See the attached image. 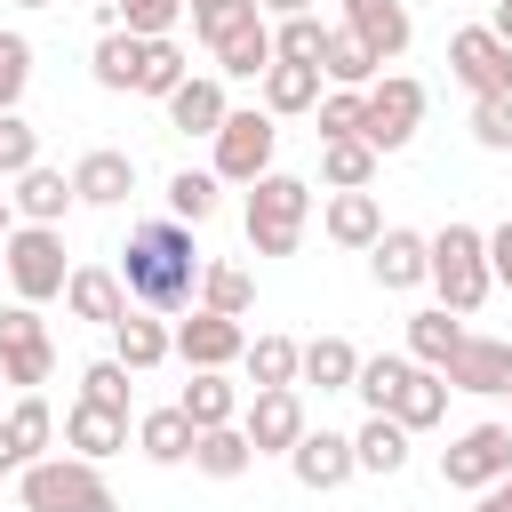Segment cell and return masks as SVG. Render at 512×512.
Listing matches in <instances>:
<instances>
[{
  "mask_svg": "<svg viewBox=\"0 0 512 512\" xmlns=\"http://www.w3.org/2000/svg\"><path fill=\"white\" fill-rule=\"evenodd\" d=\"M16 8H56V0H16Z\"/></svg>",
  "mask_w": 512,
  "mask_h": 512,
  "instance_id": "9f6ffc18",
  "label": "cell"
},
{
  "mask_svg": "<svg viewBox=\"0 0 512 512\" xmlns=\"http://www.w3.org/2000/svg\"><path fill=\"white\" fill-rule=\"evenodd\" d=\"M176 352H184L192 368H232V360L248 352V336H240V320H224V312H192V320L176 328Z\"/></svg>",
  "mask_w": 512,
  "mask_h": 512,
  "instance_id": "4fadbf2b",
  "label": "cell"
},
{
  "mask_svg": "<svg viewBox=\"0 0 512 512\" xmlns=\"http://www.w3.org/2000/svg\"><path fill=\"white\" fill-rule=\"evenodd\" d=\"M64 304H72L80 320H104V328L128 320V288H120V272H104V264H80V272L64 280Z\"/></svg>",
  "mask_w": 512,
  "mask_h": 512,
  "instance_id": "ac0fdd59",
  "label": "cell"
},
{
  "mask_svg": "<svg viewBox=\"0 0 512 512\" xmlns=\"http://www.w3.org/2000/svg\"><path fill=\"white\" fill-rule=\"evenodd\" d=\"M320 48H328V24L320 16H280V32H272V56L280 64H320Z\"/></svg>",
  "mask_w": 512,
  "mask_h": 512,
  "instance_id": "74e56055",
  "label": "cell"
},
{
  "mask_svg": "<svg viewBox=\"0 0 512 512\" xmlns=\"http://www.w3.org/2000/svg\"><path fill=\"white\" fill-rule=\"evenodd\" d=\"M448 64H456V80H464L472 96H512V48H504L488 24H464V32L448 40Z\"/></svg>",
  "mask_w": 512,
  "mask_h": 512,
  "instance_id": "8fae6325",
  "label": "cell"
},
{
  "mask_svg": "<svg viewBox=\"0 0 512 512\" xmlns=\"http://www.w3.org/2000/svg\"><path fill=\"white\" fill-rule=\"evenodd\" d=\"M8 280H16V304H48V296H64V240H56V224H24V232H8Z\"/></svg>",
  "mask_w": 512,
  "mask_h": 512,
  "instance_id": "8992f818",
  "label": "cell"
},
{
  "mask_svg": "<svg viewBox=\"0 0 512 512\" xmlns=\"http://www.w3.org/2000/svg\"><path fill=\"white\" fill-rule=\"evenodd\" d=\"M24 80H32V40L24 32H0V112H16Z\"/></svg>",
  "mask_w": 512,
  "mask_h": 512,
  "instance_id": "bcb514c9",
  "label": "cell"
},
{
  "mask_svg": "<svg viewBox=\"0 0 512 512\" xmlns=\"http://www.w3.org/2000/svg\"><path fill=\"white\" fill-rule=\"evenodd\" d=\"M296 376H304V384H320V392H352V376H360V352H352L344 336H312V344L296 352Z\"/></svg>",
  "mask_w": 512,
  "mask_h": 512,
  "instance_id": "7402d4cb",
  "label": "cell"
},
{
  "mask_svg": "<svg viewBox=\"0 0 512 512\" xmlns=\"http://www.w3.org/2000/svg\"><path fill=\"white\" fill-rule=\"evenodd\" d=\"M424 280L440 288V312H480L488 304V232H472V224H448L440 240H432V264H424Z\"/></svg>",
  "mask_w": 512,
  "mask_h": 512,
  "instance_id": "7a4b0ae2",
  "label": "cell"
},
{
  "mask_svg": "<svg viewBox=\"0 0 512 512\" xmlns=\"http://www.w3.org/2000/svg\"><path fill=\"white\" fill-rule=\"evenodd\" d=\"M448 392H512V344L504 336H464L440 368Z\"/></svg>",
  "mask_w": 512,
  "mask_h": 512,
  "instance_id": "7c38bea8",
  "label": "cell"
},
{
  "mask_svg": "<svg viewBox=\"0 0 512 512\" xmlns=\"http://www.w3.org/2000/svg\"><path fill=\"white\" fill-rule=\"evenodd\" d=\"M248 272L240 264H200V312H224V320H240L248 312Z\"/></svg>",
  "mask_w": 512,
  "mask_h": 512,
  "instance_id": "836d02e7",
  "label": "cell"
},
{
  "mask_svg": "<svg viewBox=\"0 0 512 512\" xmlns=\"http://www.w3.org/2000/svg\"><path fill=\"white\" fill-rule=\"evenodd\" d=\"M184 416H192V432H216V424H232V384H224V368H200L192 384H184V400H176Z\"/></svg>",
  "mask_w": 512,
  "mask_h": 512,
  "instance_id": "f546056e",
  "label": "cell"
},
{
  "mask_svg": "<svg viewBox=\"0 0 512 512\" xmlns=\"http://www.w3.org/2000/svg\"><path fill=\"white\" fill-rule=\"evenodd\" d=\"M224 112H232V104H224V80H192V72H184V88L168 96V128H176V136H216Z\"/></svg>",
  "mask_w": 512,
  "mask_h": 512,
  "instance_id": "d6986e66",
  "label": "cell"
},
{
  "mask_svg": "<svg viewBox=\"0 0 512 512\" xmlns=\"http://www.w3.org/2000/svg\"><path fill=\"white\" fill-rule=\"evenodd\" d=\"M488 280H504V288H512V224H496V232H488Z\"/></svg>",
  "mask_w": 512,
  "mask_h": 512,
  "instance_id": "681fc988",
  "label": "cell"
},
{
  "mask_svg": "<svg viewBox=\"0 0 512 512\" xmlns=\"http://www.w3.org/2000/svg\"><path fill=\"white\" fill-rule=\"evenodd\" d=\"M112 344H120V352H112V360H120V368H128V376H144V368H160V360H168V352H176V336H168V328H160V320H144V312H128V320H120V328H112Z\"/></svg>",
  "mask_w": 512,
  "mask_h": 512,
  "instance_id": "d4e9b609",
  "label": "cell"
},
{
  "mask_svg": "<svg viewBox=\"0 0 512 512\" xmlns=\"http://www.w3.org/2000/svg\"><path fill=\"white\" fill-rule=\"evenodd\" d=\"M256 8H272V16H312V0H256Z\"/></svg>",
  "mask_w": 512,
  "mask_h": 512,
  "instance_id": "db71d44e",
  "label": "cell"
},
{
  "mask_svg": "<svg viewBox=\"0 0 512 512\" xmlns=\"http://www.w3.org/2000/svg\"><path fill=\"white\" fill-rule=\"evenodd\" d=\"M8 432H16V448H24V456H40V448H48V432H56L48 400H40V392H24V400L8 408Z\"/></svg>",
  "mask_w": 512,
  "mask_h": 512,
  "instance_id": "ee69618b",
  "label": "cell"
},
{
  "mask_svg": "<svg viewBox=\"0 0 512 512\" xmlns=\"http://www.w3.org/2000/svg\"><path fill=\"white\" fill-rule=\"evenodd\" d=\"M192 24H200V40L216 48V64H224L232 80H264L272 32H264V8H256V0H216V8H200Z\"/></svg>",
  "mask_w": 512,
  "mask_h": 512,
  "instance_id": "277c9868",
  "label": "cell"
},
{
  "mask_svg": "<svg viewBox=\"0 0 512 512\" xmlns=\"http://www.w3.org/2000/svg\"><path fill=\"white\" fill-rule=\"evenodd\" d=\"M488 32H496V40L512 48V0H496V24H488Z\"/></svg>",
  "mask_w": 512,
  "mask_h": 512,
  "instance_id": "f5cc1de1",
  "label": "cell"
},
{
  "mask_svg": "<svg viewBox=\"0 0 512 512\" xmlns=\"http://www.w3.org/2000/svg\"><path fill=\"white\" fill-rule=\"evenodd\" d=\"M376 232H384L376 192H336V200H328V240H336V248H376Z\"/></svg>",
  "mask_w": 512,
  "mask_h": 512,
  "instance_id": "cb8c5ba5",
  "label": "cell"
},
{
  "mask_svg": "<svg viewBox=\"0 0 512 512\" xmlns=\"http://www.w3.org/2000/svg\"><path fill=\"white\" fill-rule=\"evenodd\" d=\"M24 512H120V504L88 456H32L24 464Z\"/></svg>",
  "mask_w": 512,
  "mask_h": 512,
  "instance_id": "5b68a950",
  "label": "cell"
},
{
  "mask_svg": "<svg viewBox=\"0 0 512 512\" xmlns=\"http://www.w3.org/2000/svg\"><path fill=\"white\" fill-rule=\"evenodd\" d=\"M176 8H184V0H112V16H120V32H136V40H168V24H176Z\"/></svg>",
  "mask_w": 512,
  "mask_h": 512,
  "instance_id": "7bdbcfd3",
  "label": "cell"
},
{
  "mask_svg": "<svg viewBox=\"0 0 512 512\" xmlns=\"http://www.w3.org/2000/svg\"><path fill=\"white\" fill-rule=\"evenodd\" d=\"M192 440H200V432H192V416H184V408H152V416L136 424V448H144L152 464H184V456H192Z\"/></svg>",
  "mask_w": 512,
  "mask_h": 512,
  "instance_id": "484cf974",
  "label": "cell"
},
{
  "mask_svg": "<svg viewBox=\"0 0 512 512\" xmlns=\"http://www.w3.org/2000/svg\"><path fill=\"white\" fill-rule=\"evenodd\" d=\"M416 120H424V88H416L408 72H392V80H376V88L360 96V144H368V152H400V144L416 136Z\"/></svg>",
  "mask_w": 512,
  "mask_h": 512,
  "instance_id": "52a82bcc",
  "label": "cell"
},
{
  "mask_svg": "<svg viewBox=\"0 0 512 512\" xmlns=\"http://www.w3.org/2000/svg\"><path fill=\"white\" fill-rule=\"evenodd\" d=\"M320 104V64H264V112L280 120V112H312Z\"/></svg>",
  "mask_w": 512,
  "mask_h": 512,
  "instance_id": "603a6c76",
  "label": "cell"
},
{
  "mask_svg": "<svg viewBox=\"0 0 512 512\" xmlns=\"http://www.w3.org/2000/svg\"><path fill=\"white\" fill-rule=\"evenodd\" d=\"M136 64H144V40L136 32H104L96 40V80L104 88H136Z\"/></svg>",
  "mask_w": 512,
  "mask_h": 512,
  "instance_id": "f35d334b",
  "label": "cell"
},
{
  "mask_svg": "<svg viewBox=\"0 0 512 512\" xmlns=\"http://www.w3.org/2000/svg\"><path fill=\"white\" fill-rule=\"evenodd\" d=\"M80 400L128 416V368H120V360H88V368H80Z\"/></svg>",
  "mask_w": 512,
  "mask_h": 512,
  "instance_id": "b9f144b4",
  "label": "cell"
},
{
  "mask_svg": "<svg viewBox=\"0 0 512 512\" xmlns=\"http://www.w3.org/2000/svg\"><path fill=\"white\" fill-rule=\"evenodd\" d=\"M288 472H296L304 488H344L360 464H352V440H344V432H304V440L288 448Z\"/></svg>",
  "mask_w": 512,
  "mask_h": 512,
  "instance_id": "9a60e30c",
  "label": "cell"
},
{
  "mask_svg": "<svg viewBox=\"0 0 512 512\" xmlns=\"http://www.w3.org/2000/svg\"><path fill=\"white\" fill-rule=\"evenodd\" d=\"M344 32L384 64V56L408 48V8H400V0H344Z\"/></svg>",
  "mask_w": 512,
  "mask_h": 512,
  "instance_id": "2e32d148",
  "label": "cell"
},
{
  "mask_svg": "<svg viewBox=\"0 0 512 512\" xmlns=\"http://www.w3.org/2000/svg\"><path fill=\"white\" fill-rule=\"evenodd\" d=\"M408 368H416V360H392V352H376V360H360V376H352V392L368 400V416H384V408H392V392L408 384Z\"/></svg>",
  "mask_w": 512,
  "mask_h": 512,
  "instance_id": "8d00e7d4",
  "label": "cell"
},
{
  "mask_svg": "<svg viewBox=\"0 0 512 512\" xmlns=\"http://www.w3.org/2000/svg\"><path fill=\"white\" fill-rule=\"evenodd\" d=\"M136 88H144V96H160V104H168V96L184 88V56H176V40H144V64H136Z\"/></svg>",
  "mask_w": 512,
  "mask_h": 512,
  "instance_id": "ab89813d",
  "label": "cell"
},
{
  "mask_svg": "<svg viewBox=\"0 0 512 512\" xmlns=\"http://www.w3.org/2000/svg\"><path fill=\"white\" fill-rule=\"evenodd\" d=\"M480 512H512V472H504L496 488H480Z\"/></svg>",
  "mask_w": 512,
  "mask_h": 512,
  "instance_id": "816d5d0a",
  "label": "cell"
},
{
  "mask_svg": "<svg viewBox=\"0 0 512 512\" xmlns=\"http://www.w3.org/2000/svg\"><path fill=\"white\" fill-rule=\"evenodd\" d=\"M168 208H176L184 224H208V216H216V176H200V168H176V176H168Z\"/></svg>",
  "mask_w": 512,
  "mask_h": 512,
  "instance_id": "60d3db41",
  "label": "cell"
},
{
  "mask_svg": "<svg viewBox=\"0 0 512 512\" xmlns=\"http://www.w3.org/2000/svg\"><path fill=\"white\" fill-rule=\"evenodd\" d=\"M24 168H40V128L0 112V176H24Z\"/></svg>",
  "mask_w": 512,
  "mask_h": 512,
  "instance_id": "f6af8a7d",
  "label": "cell"
},
{
  "mask_svg": "<svg viewBox=\"0 0 512 512\" xmlns=\"http://www.w3.org/2000/svg\"><path fill=\"white\" fill-rule=\"evenodd\" d=\"M312 216V184L304 176H256L248 184V248L256 256H296Z\"/></svg>",
  "mask_w": 512,
  "mask_h": 512,
  "instance_id": "3957f363",
  "label": "cell"
},
{
  "mask_svg": "<svg viewBox=\"0 0 512 512\" xmlns=\"http://www.w3.org/2000/svg\"><path fill=\"white\" fill-rule=\"evenodd\" d=\"M512 472V424H472L448 456H440V480L448 488H496Z\"/></svg>",
  "mask_w": 512,
  "mask_h": 512,
  "instance_id": "9c48e42d",
  "label": "cell"
},
{
  "mask_svg": "<svg viewBox=\"0 0 512 512\" xmlns=\"http://www.w3.org/2000/svg\"><path fill=\"white\" fill-rule=\"evenodd\" d=\"M240 440L264 456V448H296L304 440V408H296V384L288 392H256L248 400V424H240Z\"/></svg>",
  "mask_w": 512,
  "mask_h": 512,
  "instance_id": "5bb4252c",
  "label": "cell"
},
{
  "mask_svg": "<svg viewBox=\"0 0 512 512\" xmlns=\"http://www.w3.org/2000/svg\"><path fill=\"white\" fill-rule=\"evenodd\" d=\"M64 440H72V448L96 464V456H112V448L128 440V416H112V408H88V400H80V408L64 416Z\"/></svg>",
  "mask_w": 512,
  "mask_h": 512,
  "instance_id": "4316f807",
  "label": "cell"
},
{
  "mask_svg": "<svg viewBox=\"0 0 512 512\" xmlns=\"http://www.w3.org/2000/svg\"><path fill=\"white\" fill-rule=\"evenodd\" d=\"M8 232H16V224H8V200H0V248H8Z\"/></svg>",
  "mask_w": 512,
  "mask_h": 512,
  "instance_id": "11a10c76",
  "label": "cell"
},
{
  "mask_svg": "<svg viewBox=\"0 0 512 512\" xmlns=\"http://www.w3.org/2000/svg\"><path fill=\"white\" fill-rule=\"evenodd\" d=\"M320 72H328L336 88H368V80H376V56H368L352 32H328V48H320Z\"/></svg>",
  "mask_w": 512,
  "mask_h": 512,
  "instance_id": "d590c367",
  "label": "cell"
},
{
  "mask_svg": "<svg viewBox=\"0 0 512 512\" xmlns=\"http://www.w3.org/2000/svg\"><path fill=\"white\" fill-rule=\"evenodd\" d=\"M400 432H424V424H440L448 416V384H440V368H408V384L392 392V408H384Z\"/></svg>",
  "mask_w": 512,
  "mask_h": 512,
  "instance_id": "44dd1931",
  "label": "cell"
},
{
  "mask_svg": "<svg viewBox=\"0 0 512 512\" xmlns=\"http://www.w3.org/2000/svg\"><path fill=\"white\" fill-rule=\"evenodd\" d=\"M296 352H304V344H288V336H256V344H248L256 392H288V384H296Z\"/></svg>",
  "mask_w": 512,
  "mask_h": 512,
  "instance_id": "e575fe53",
  "label": "cell"
},
{
  "mask_svg": "<svg viewBox=\"0 0 512 512\" xmlns=\"http://www.w3.org/2000/svg\"><path fill=\"white\" fill-rule=\"evenodd\" d=\"M320 176H328L336 192H368V184H376V152H368L360 136H336V144H320Z\"/></svg>",
  "mask_w": 512,
  "mask_h": 512,
  "instance_id": "f1b7e54d",
  "label": "cell"
},
{
  "mask_svg": "<svg viewBox=\"0 0 512 512\" xmlns=\"http://www.w3.org/2000/svg\"><path fill=\"white\" fill-rule=\"evenodd\" d=\"M48 368H56V344H48L40 312L8 304L0 312V384H48Z\"/></svg>",
  "mask_w": 512,
  "mask_h": 512,
  "instance_id": "30bf717a",
  "label": "cell"
},
{
  "mask_svg": "<svg viewBox=\"0 0 512 512\" xmlns=\"http://www.w3.org/2000/svg\"><path fill=\"white\" fill-rule=\"evenodd\" d=\"M456 344H464L456 312H440V304H432V312H416V320H408V352H416L424 368H448V352H456Z\"/></svg>",
  "mask_w": 512,
  "mask_h": 512,
  "instance_id": "4dcf8cb0",
  "label": "cell"
},
{
  "mask_svg": "<svg viewBox=\"0 0 512 512\" xmlns=\"http://www.w3.org/2000/svg\"><path fill=\"white\" fill-rule=\"evenodd\" d=\"M472 136H480L488 152H512V96H480V104H472Z\"/></svg>",
  "mask_w": 512,
  "mask_h": 512,
  "instance_id": "7dc6e473",
  "label": "cell"
},
{
  "mask_svg": "<svg viewBox=\"0 0 512 512\" xmlns=\"http://www.w3.org/2000/svg\"><path fill=\"white\" fill-rule=\"evenodd\" d=\"M424 264H432V240H416V232H376V248H368V272H376V288H416L424 280Z\"/></svg>",
  "mask_w": 512,
  "mask_h": 512,
  "instance_id": "e0dca14e",
  "label": "cell"
},
{
  "mask_svg": "<svg viewBox=\"0 0 512 512\" xmlns=\"http://www.w3.org/2000/svg\"><path fill=\"white\" fill-rule=\"evenodd\" d=\"M352 464H360V472H400V464H408V432H400L392 416H368V424L352 432Z\"/></svg>",
  "mask_w": 512,
  "mask_h": 512,
  "instance_id": "83f0119b",
  "label": "cell"
},
{
  "mask_svg": "<svg viewBox=\"0 0 512 512\" xmlns=\"http://www.w3.org/2000/svg\"><path fill=\"white\" fill-rule=\"evenodd\" d=\"M272 144H280L272 112H224V128H216V176H224V184L272 176Z\"/></svg>",
  "mask_w": 512,
  "mask_h": 512,
  "instance_id": "ba28073f",
  "label": "cell"
},
{
  "mask_svg": "<svg viewBox=\"0 0 512 512\" xmlns=\"http://www.w3.org/2000/svg\"><path fill=\"white\" fill-rule=\"evenodd\" d=\"M128 192H136V160H128V152H88V160L72 168V200L112 208V200H128Z\"/></svg>",
  "mask_w": 512,
  "mask_h": 512,
  "instance_id": "ffe728a7",
  "label": "cell"
},
{
  "mask_svg": "<svg viewBox=\"0 0 512 512\" xmlns=\"http://www.w3.org/2000/svg\"><path fill=\"white\" fill-rule=\"evenodd\" d=\"M16 464H32V456L16 448V432H8V416H0V472H16Z\"/></svg>",
  "mask_w": 512,
  "mask_h": 512,
  "instance_id": "f907efd6",
  "label": "cell"
},
{
  "mask_svg": "<svg viewBox=\"0 0 512 512\" xmlns=\"http://www.w3.org/2000/svg\"><path fill=\"white\" fill-rule=\"evenodd\" d=\"M248 456H256V448H248L232 424H216V432H200V440H192V464H200L208 480H240V472H248Z\"/></svg>",
  "mask_w": 512,
  "mask_h": 512,
  "instance_id": "1f68e13d",
  "label": "cell"
},
{
  "mask_svg": "<svg viewBox=\"0 0 512 512\" xmlns=\"http://www.w3.org/2000/svg\"><path fill=\"white\" fill-rule=\"evenodd\" d=\"M200 8H216V0H192V16H200Z\"/></svg>",
  "mask_w": 512,
  "mask_h": 512,
  "instance_id": "6f0895ef",
  "label": "cell"
},
{
  "mask_svg": "<svg viewBox=\"0 0 512 512\" xmlns=\"http://www.w3.org/2000/svg\"><path fill=\"white\" fill-rule=\"evenodd\" d=\"M120 288H128L136 304H152V312H184L192 288H200V248H192V232L168 224V216L136 224L128 248H120Z\"/></svg>",
  "mask_w": 512,
  "mask_h": 512,
  "instance_id": "6da1fadb",
  "label": "cell"
},
{
  "mask_svg": "<svg viewBox=\"0 0 512 512\" xmlns=\"http://www.w3.org/2000/svg\"><path fill=\"white\" fill-rule=\"evenodd\" d=\"M336 136H360V88L320 96V144H336Z\"/></svg>",
  "mask_w": 512,
  "mask_h": 512,
  "instance_id": "c3c4849f",
  "label": "cell"
},
{
  "mask_svg": "<svg viewBox=\"0 0 512 512\" xmlns=\"http://www.w3.org/2000/svg\"><path fill=\"white\" fill-rule=\"evenodd\" d=\"M64 200H72V184H64L56 168H24V176H16V208H24L32 224H56Z\"/></svg>",
  "mask_w": 512,
  "mask_h": 512,
  "instance_id": "d6a6232c",
  "label": "cell"
}]
</instances>
